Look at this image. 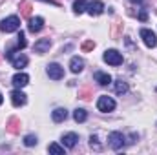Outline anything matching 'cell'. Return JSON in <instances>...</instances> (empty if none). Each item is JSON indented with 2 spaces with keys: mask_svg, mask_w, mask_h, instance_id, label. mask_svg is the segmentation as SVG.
<instances>
[{
  "mask_svg": "<svg viewBox=\"0 0 157 155\" xmlns=\"http://www.w3.org/2000/svg\"><path fill=\"white\" fill-rule=\"evenodd\" d=\"M124 135L121 133V131H112L110 135H108V142H110V146L115 150V152H119L122 146H124Z\"/></svg>",
  "mask_w": 157,
  "mask_h": 155,
  "instance_id": "obj_4",
  "label": "cell"
},
{
  "mask_svg": "<svg viewBox=\"0 0 157 155\" xmlns=\"http://www.w3.org/2000/svg\"><path fill=\"white\" fill-rule=\"evenodd\" d=\"M91 17H99V15H102V11H104V4L101 2V0H93V2H90L88 4V9H86Z\"/></svg>",
  "mask_w": 157,
  "mask_h": 155,
  "instance_id": "obj_7",
  "label": "cell"
},
{
  "mask_svg": "<svg viewBox=\"0 0 157 155\" xmlns=\"http://www.w3.org/2000/svg\"><path fill=\"white\" fill-rule=\"evenodd\" d=\"M17 39H18V40H17V47H18V49H24V47L28 46V42H26V35H24V31H20Z\"/></svg>",
  "mask_w": 157,
  "mask_h": 155,
  "instance_id": "obj_23",
  "label": "cell"
},
{
  "mask_svg": "<svg viewBox=\"0 0 157 155\" xmlns=\"http://www.w3.org/2000/svg\"><path fill=\"white\" fill-rule=\"evenodd\" d=\"M42 2H49V4H55V6H59V2H55V0H42Z\"/></svg>",
  "mask_w": 157,
  "mask_h": 155,
  "instance_id": "obj_30",
  "label": "cell"
},
{
  "mask_svg": "<svg viewBox=\"0 0 157 155\" xmlns=\"http://www.w3.org/2000/svg\"><path fill=\"white\" fill-rule=\"evenodd\" d=\"M77 141H78L77 133H66V135H62V144H64V148H75Z\"/></svg>",
  "mask_w": 157,
  "mask_h": 155,
  "instance_id": "obj_12",
  "label": "cell"
},
{
  "mask_svg": "<svg viewBox=\"0 0 157 155\" xmlns=\"http://www.w3.org/2000/svg\"><path fill=\"white\" fill-rule=\"evenodd\" d=\"M104 62L110 66H121L122 64V53H119L117 49H106L102 55Z\"/></svg>",
  "mask_w": 157,
  "mask_h": 155,
  "instance_id": "obj_3",
  "label": "cell"
},
{
  "mask_svg": "<svg viewBox=\"0 0 157 155\" xmlns=\"http://www.w3.org/2000/svg\"><path fill=\"white\" fill-rule=\"evenodd\" d=\"M70 70H71V73H80L84 70V60L78 59V57H73L70 60Z\"/></svg>",
  "mask_w": 157,
  "mask_h": 155,
  "instance_id": "obj_14",
  "label": "cell"
},
{
  "mask_svg": "<svg viewBox=\"0 0 157 155\" xmlns=\"http://www.w3.org/2000/svg\"><path fill=\"white\" fill-rule=\"evenodd\" d=\"M0 29H2L4 33H13V31H18V29H20V18H18L17 15H11V17L4 18V20L0 22Z\"/></svg>",
  "mask_w": 157,
  "mask_h": 155,
  "instance_id": "obj_1",
  "label": "cell"
},
{
  "mask_svg": "<svg viewBox=\"0 0 157 155\" xmlns=\"http://www.w3.org/2000/svg\"><path fill=\"white\" fill-rule=\"evenodd\" d=\"M115 91H117L119 95H124V93L128 91V84H126L122 78H119L117 82H115Z\"/></svg>",
  "mask_w": 157,
  "mask_h": 155,
  "instance_id": "obj_21",
  "label": "cell"
},
{
  "mask_svg": "<svg viewBox=\"0 0 157 155\" xmlns=\"http://www.w3.org/2000/svg\"><path fill=\"white\" fill-rule=\"evenodd\" d=\"M37 142H39V141H37V137H35V135H31V133L24 137V144H26L28 148H31V146H35Z\"/></svg>",
  "mask_w": 157,
  "mask_h": 155,
  "instance_id": "obj_25",
  "label": "cell"
},
{
  "mask_svg": "<svg viewBox=\"0 0 157 155\" xmlns=\"http://www.w3.org/2000/svg\"><path fill=\"white\" fill-rule=\"evenodd\" d=\"M97 110L102 112V113H108V112H113L115 110V100L108 95H101L99 100H97Z\"/></svg>",
  "mask_w": 157,
  "mask_h": 155,
  "instance_id": "obj_2",
  "label": "cell"
},
{
  "mask_svg": "<svg viewBox=\"0 0 157 155\" xmlns=\"http://www.w3.org/2000/svg\"><path fill=\"white\" fill-rule=\"evenodd\" d=\"M18 9H20V15L22 17H26V18H31V2H28V0H22L20 2V6H18Z\"/></svg>",
  "mask_w": 157,
  "mask_h": 155,
  "instance_id": "obj_17",
  "label": "cell"
},
{
  "mask_svg": "<svg viewBox=\"0 0 157 155\" xmlns=\"http://www.w3.org/2000/svg\"><path fill=\"white\" fill-rule=\"evenodd\" d=\"M48 152L49 153H55V155H64V146H59V144H49L48 146Z\"/></svg>",
  "mask_w": 157,
  "mask_h": 155,
  "instance_id": "obj_22",
  "label": "cell"
},
{
  "mask_svg": "<svg viewBox=\"0 0 157 155\" xmlns=\"http://www.w3.org/2000/svg\"><path fill=\"white\" fill-rule=\"evenodd\" d=\"M93 77H95V82H99V86H108L112 82V77L108 73H104V71H95Z\"/></svg>",
  "mask_w": 157,
  "mask_h": 155,
  "instance_id": "obj_15",
  "label": "cell"
},
{
  "mask_svg": "<svg viewBox=\"0 0 157 155\" xmlns=\"http://www.w3.org/2000/svg\"><path fill=\"white\" fill-rule=\"evenodd\" d=\"M51 117H53L55 122H62V120L68 119V112H66V108H55L53 113H51Z\"/></svg>",
  "mask_w": 157,
  "mask_h": 155,
  "instance_id": "obj_16",
  "label": "cell"
},
{
  "mask_svg": "<svg viewBox=\"0 0 157 155\" xmlns=\"http://www.w3.org/2000/svg\"><path fill=\"white\" fill-rule=\"evenodd\" d=\"M121 26H122V24H115V28H113V37H119V29H121Z\"/></svg>",
  "mask_w": 157,
  "mask_h": 155,
  "instance_id": "obj_29",
  "label": "cell"
},
{
  "mask_svg": "<svg viewBox=\"0 0 157 155\" xmlns=\"http://www.w3.org/2000/svg\"><path fill=\"white\" fill-rule=\"evenodd\" d=\"M132 4H139V2H143V0H130Z\"/></svg>",
  "mask_w": 157,
  "mask_h": 155,
  "instance_id": "obj_31",
  "label": "cell"
},
{
  "mask_svg": "<svg viewBox=\"0 0 157 155\" xmlns=\"http://www.w3.org/2000/svg\"><path fill=\"white\" fill-rule=\"evenodd\" d=\"M46 71H48V77L53 78V80H60V78L64 77V68L60 64H57V62H51Z\"/></svg>",
  "mask_w": 157,
  "mask_h": 155,
  "instance_id": "obj_5",
  "label": "cell"
},
{
  "mask_svg": "<svg viewBox=\"0 0 157 155\" xmlns=\"http://www.w3.org/2000/svg\"><path fill=\"white\" fill-rule=\"evenodd\" d=\"M9 97H11V102H13V106H17V108L26 104V95H24V93L18 89V88H17V89H13Z\"/></svg>",
  "mask_w": 157,
  "mask_h": 155,
  "instance_id": "obj_8",
  "label": "cell"
},
{
  "mask_svg": "<svg viewBox=\"0 0 157 155\" xmlns=\"http://www.w3.org/2000/svg\"><path fill=\"white\" fill-rule=\"evenodd\" d=\"M90 146H91L95 152L101 150V144H99V137H97V135H91V137H90Z\"/></svg>",
  "mask_w": 157,
  "mask_h": 155,
  "instance_id": "obj_26",
  "label": "cell"
},
{
  "mask_svg": "<svg viewBox=\"0 0 157 155\" xmlns=\"http://www.w3.org/2000/svg\"><path fill=\"white\" fill-rule=\"evenodd\" d=\"M26 66H28V57L18 53V55L13 59V68H17V70H22V68H26Z\"/></svg>",
  "mask_w": 157,
  "mask_h": 155,
  "instance_id": "obj_18",
  "label": "cell"
},
{
  "mask_svg": "<svg viewBox=\"0 0 157 155\" xmlns=\"http://www.w3.org/2000/svg\"><path fill=\"white\" fill-rule=\"evenodd\" d=\"M86 9H88V2H86V0H75V2H73V11H75L77 15L84 13Z\"/></svg>",
  "mask_w": 157,
  "mask_h": 155,
  "instance_id": "obj_19",
  "label": "cell"
},
{
  "mask_svg": "<svg viewBox=\"0 0 157 155\" xmlns=\"http://www.w3.org/2000/svg\"><path fill=\"white\" fill-rule=\"evenodd\" d=\"M11 82H13V86H15V88L22 89L24 86H28V84H29V77H28L26 73H17V75H13Z\"/></svg>",
  "mask_w": 157,
  "mask_h": 155,
  "instance_id": "obj_10",
  "label": "cell"
},
{
  "mask_svg": "<svg viewBox=\"0 0 157 155\" xmlns=\"http://www.w3.org/2000/svg\"><path fill=\"white\" fill-rule=\"evenodd\" d=\"M139 20H141V22H146V20H148V13H146V11H141V13H139Z\"/></svg>",
  "mask_w": 157,
  "mask_h": 155,
  "instance_id": "obj_28",
  "label": "cell"
},
{
  "mask_svg": "<svg viewBox=\"0 0 157 155\" xmlns=\"http://www.w3.org/2000/svg\"><path fill=\"white\" fill-rule=\"evenodd\" d=\"M73 119H75V122H84V120L88 119V112L82 110V108H77V110L73 112Z\"/></svg>",
  "mask_w": 157,
  "mask_h": 155,
  "instance_id": "obj_20",
  "label": "cell"
},
{
  "mask_svg": "<svg viewBox=\"0 0 157 155\" xmlns=\"http://www.w3.org/2000/svg\"><path fill=\"white\" fill-rule=\"evenodd\" d=\"M78 97L84 99V100H88V99L91 97V91H90V89H80V91H78Z\"/></svg>",
  "mask_w": 157,
  "mask_h": 155,
  "instance_id": "obj_27",
  "label": "cell"
},
{
  "mask_svg": "<svg viewBox=\"0 0 157 155\" xmlns=\"http://www.w3.org/2000/svg\"><path fill=\"white\" fill-rule=\"evenodd\" d=\"M2 102H4V97H2V93H0V104H2Z\"/></svg>",
  "mask_w": 157,
  "mask_h": 155,
  "instance_id": "obj_32",
  "label": "cell"
},
{
  "mask_svg": "<svg viewBox=\"0 0 157 155\" xmlns=\"http://www.w3.org/2000/svg\"><path fill=\"white\" fill-rule=\"evenodd\" d=\"M6 130H7L9 133L17 135V133L20 131V120H18L17 117H11V119L7 120V124H6Z\"/></svg>",
  "mask_w": 157,
  "mask_h": 155,
  "instance_id": "obj_13",
  "label": "cell"
},
{
  "mask_svg": "<svg viewBox=\"0 0 157 155\" xmlns=\"http://www.w3.org/2000/svg\"><path fill=\"white\" fill-rule=\"evenodd\" d=\"M141 39H143V42H144L148 47H155L157 46V37L152 29H146V28L141 29Z\"/></svg>",
  "mask_w": 157,
  "mask_h": 155,
  "instance_id": "obj_6",
  "label": "cell"
},
{
  "mask_svg": "<svg viewBox=\"0 0 157 155\" xmlns=\"http://www.w3.org/2000/svg\"><path fill=\"white\" fill-rule=\"evenodd\" d=\"M49 47H51V40L49 39H39L37 42H35V46H33L35 53H39V55H44Z\"/></svg>",
  "mask_w": 157,
  "mask_h": 155,
  "instance_id": "obj_9",
  "label": "cell"
},
{
  "mask_svg": "<svg viewBox=\"0 0 157 155\" xmlns=\"http://www.w3.org/2000/svg\"><path fill=\"white\" fill-rule=\"evenodd\" d=\"M42 28H44V18H42V17H35V18H29L28 29H29L31 33H39Z\"/></svg>",
  "mask_w": 157,
  "mask_h": 155,
  "instance_id": "obj_11",
  "label": "cell"
},
{
  "mask_svg": "<svg viewBox=\"0 0 157 155\" xmlns=\"http://www.w3.org/2000/svg\"><path fill=\"white\" fill-rule=\"evenodd\" d=\"M93 47H95V42H93V40H84V42H82V46H80V49H82L84 53L93 51Z\"/></svg>",
  "mask_w": 157,
  "mask_h": 155,
  "instance_id": "obj_24",
  "label": "cell"
}]
</instances>
